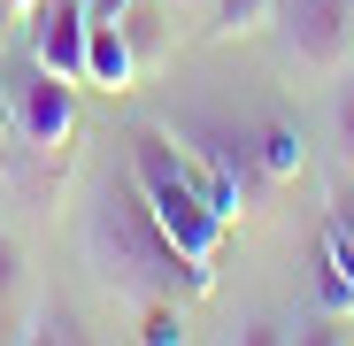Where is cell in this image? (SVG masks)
Instances as JSON below:
<instances>
[{"mask_svg":"<svg viewBox=\"0 0 354 346\" xmlns=\"http://www.w3.org/2000/svg\"><path fill=\"white\" fill-rule=\"evenodd\" d=\"M77 262L93 269L100 293H115L124 308L139 300H193L208 293V277L169 247V231L154 223L147 193L131 185V169H100L77 200Z\"/></svg>","mask_w":354,"mask_h":346,"instance_id":"6da1fadb","label":"cell"},{"mask_svg":"<svg viewBox=\"0 0 354 346\" xmlns=\"http://www.w3.org/2000/svg\"><path fill=\"white\" fill-rule=\"evenodd\" d=\"M124 146H131L124 169H131V185L147 193L154 223L169 231V247L185 254L201 277H216V262H223V247H231V208H223V193L208 185V169H201L185 146H169V131H154V124H131Z\"/></svg>","mask_w":354,"mask_h":346,"instance_id":"7a4b0ae2","label":"cell"},{"mask_svg":"<svg viewBox=\"0 0 354 346\" xmlns=\"http://www.w3.org/2000/svg\"><path fill=\"white\" fill-rule=\"evenodd\" d=\"M8 70V131H16V146L24 154H62L70 139H77V85L70 77H54L46 62H0Z\"/></svg>","mask_w":354,"mask_h":346,"instance_id":"3957f363","label":"cell"},{"mask_svg":"<svg viewBox=\"0 0 354 346\" xmlns=\"http://www.w3.org/2000/svg\"><path fill=\"white\" fill-rule=\"evenodd\" d=\"M277 62L301 77H331L354 62V0H277L270 16Z\"/></svg>","mask_w":354,"mask_h":346,"instance_id":"277c9868","label":"cell"},{"mask_svg":"<svg viewBox=\"0 0 354 346\" xmlns=\"http://www.w3.org/2000/svg\"><path fill=\"white\" fill-rule=\"evenodd\" d=\"M85 0H39V8L24 16V31H31V62H46L54 77H70V85H85Z\"/></svg>","mask_w":354,"mask_h":346,"instance_id":"5b68a950","label":"cell"},{"mask_svg":"<svg viewBox=\"0 0 354 346\" xmlns=\"http://www.w3.org/2000/svg\"><path fill=\"white\" fill-rule=\"evenodd\" d=\"M316 293H324L331 316L354 308V200H339L331 223L316 231Z\"/></svg>","mask_w":354,"mask_h":346,"instance_id":"8992f818","label":"cell"},{"mask_svg":"<svg viewBox=\"0 0 354 346\" xmlns=\"http://www.w3.org/2000/svg\"><path fill=\"white\" fill-rule=\"evenodd\" d=\"M85 16H93V8H85ZM85 85H93V93H131V85H139V62H131L124 23H115V16H93V23H85Z\"/></svg>","mask_w":354,"mask_h":346,"instance_id":"52a82bcc","label":"cell"},{"mask_svg":"<svg viewBox=\"0 0 354 346\" xmlns=\"http://www.w3.org/2000/svg\"><path fill=\"white\" fill-rule=\"evenodd\" d=\"M254 162H262V177H270V185H292V177L308 169V139H301V124L262 115V131H254Z\"/></svg>","mask_w":354,"mask_h":346,"instance_id":"ba28073f","label":"cell"},{"mask_svg":"<svg viewBox=\"0 0 354 346\" xmlns=\"http://www.w3.org/2000/svg\"><path fill=\"white\" fill-rule=\"evenodd\" d=\"M324 146L339 154V169H354V62L324 77Z\"/></svg>","mask_w":354,"mask_h":346,"instance_id":"9c48e42d","label":"cell"},{"mask_svg":"<svg viewBox=\"0 0 354 346\" xmlns=\"http://www.w3.org/2000/svg\"><path fill=\"white\" fill-rule=\"evenodd\" d=\"M24 293H31V247H24L16 223H0V316H8V323H16Z\"/></svg>","mask_w":354,"mask_h":346,"instance_id":"30bf717a","label":"cell"},{"mask_svg":"<svg viewBox=\"0 0 354 346\" xmlns=\"http://www.w3.org/2000/svg\"><path fill=\"white\" fill-rule=\"evenodd\" d=\"M277 0H208V39H254L270 31Z\"/></svg>","mask_w":354,"mask_h":346,"instance_id":"8fae6325","label":"cell"},{"mask_svg":"<svg viewBox=\"0 0 354 346\" xmlns=\"http://www.w3.org/2000/svg\"><path fill=\"white\" fill-rule=\"evenodd\" d=\"M16 8H24V16H31V8H39V0H16Z\"/></svg>","mask_w":354,"mask_h":346,"instance_id":"7c38bea8","label":"cell"},{"mask_svg":"<svg viewBox=\"0 0 354 346\" xmlns=\"http://www.w3.org/2000/svg\"><path fill=\"white\" fill-rule=\"evenodd\" d=\"M0 331H8V316H0Z\"/></svg>","mask_w":354,"mask_h":346,"instance_id":"4fadbf2b","label":"cell"}]
</instances>
